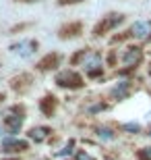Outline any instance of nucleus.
Returning a JSON list of instances; mask_svg holds the SVG:
<instances>
[{"instance_id": "nucleus-25", "label": "nucleus", "mask_w": 151, "mask_h": 160, "mask_svg": "<svg viewBox=\"0 0 151 160\" xmlns=\"http://www.w3.org/2000/svg\"><path fill=\"white\" fill-rule=\"evenodd\" d=\"M0 67H2V58H0Z\"/></svg>"}, {"instance_id": "nucleus-9", "label": "nucleus", "mask_w": 151, "mask_h": 160, "mask_svg": "<svg viewBox=\"0 0 151 160\" xmlns=\"http://www.w3.org/2000/svg\"><path fill=\"white\" fill-rule=\"evenodd\" d=\"M83 31H85V25L83 21H66L58 27V40L66 42V40H77V38L83 36Z\"/></svg>"}, {"instance_id": "nucleus-21", "label": "nucleus", "mask_w": 151, "mask_h": 160, "mask_svg": "<svg viewBox=\"0 0 151 160\" xmlns=\"http://www.w3.org/2000/svg\"><path fill=\"white\" fill-rule=\"evenodd\" d=\"M12 2H21V4H37V2H44V0H12Z\"/></svg>"}, {"instance_id": "nucleus-5", "label": "nucleus", "mask_w": 151, "mask_h": 160, "mask_svg": "<svg viewBox=\"0 0 151 160\" xmlns=\"http://www.w3.org/2000/svg\"><path fill=\"white\" fill-rule=\"evenodd\" d=\"M126 21V15L124 12H118V11H110L106 12L104 17L99 19L97 23L93 25L91 29V38L93 40H99V38H106L108 33H112L114 29H118L122 23Z\"/></svg>"}, {"instance_id": "nucleus-7", "label": "nucleus", "mask_w": 151, "mask_h": 160, "mask_svg": "<svg viewBox=\"0 0 151 160\" xmlns=\"http://www.w3.org/2000/svg\"><path fill=\"white\" fill-rule=\"evenodd\" d=\"M31 150V142L29 139H19V135H4L0 139V154H25V152H29Z\"/></svg>"}, {"instance_id": "nucleus-1", "label": "nucleus", "mask_w": 151, "mask_h": 160, "mask_svg": "<svg viewBox=\"0 0 151 160\" xmlns=\"http://www.w3.org/2000/svg\"><path fill=\"white\" fill-rule=\"evenodd\" d=\"M145 62V50L141 44H126L118 52V75H128V73H137L141 65Z\"/></svg>"}, {"instance_id": "nucleus-20", "label": "nucleus", "mask_w": 151, "mask_h": 160, "mask_svg": "<svg viewBox=\"0 0 151 160\" xmlns=\"http://www.w3.org/2000/svg\"><path fill=\"white\" fill-rule=\"evenodd\" d=\"M85 0H56V4L58 6H75V4H81Z\"/></svg>"}, {"instance_id": "nucleus-19", "label": "nucleus", "mask_w": 151, "mask_h": 160, "mask_svg": "<svg viewBox=\"0 0 151 160\" xmlns=\"http://www.w3.org/2000/svg\"><path fill=\"white\" fill-rule=\"evenodd\" d=\"M134 158L137 160H151V146H143L134 152Z\"/></svg>"}, {"instance_id": "nucleus-2", "label": "nucleus", "mask_w": 151, "mask_h": 160, "mask_svg": "<svg viewBox=\"0 0 151 160\" xmlns=\"http://www.w3.org/2000/svg\"><path fill=\"white\" fill-rule=\"evenodd\" d=\"M79 67H81L83 73H85V79H89V81H99L106 73V62H104L101 50L85 48V54H83Z\"/></svg>"}, {"instance_id": "nucleus-8", "label": "nucleus", "mask_w": 151, "mask_h": 160, "mask_svg": "<svg viewBox=\"0 0 151 160\" xmlns=\"http://www.w3.org/2000/svg\"><path fill=\"white\" fill-rule=\"evenodd\" d=\"M126 36H128V40H134L139 44L151 42V19H137L126 29Z\"/></svg>"}, {"instance_id": "nucleus-16", "label": "nucleus", "mask_w": 151, "mask_h": 160, "mask_svg": "<svg viewBox=\"0 0 151 160\" xmlns=\"http://www.w3.org/2000/svg\"><path fill=\"white\" fill-rule=\"evenodd\" d=\"M75 152H77V139H68L62 148L54 152V158H66V156H73Z\"/></svg>"}, {"instance_id": "nucleus-12", "label": "nucleus", "mask_w": 151, "mask_h": 160, "mask_svg": "<svg viewBox=\"0 0 151 160\" xmlns=\"http://www.w3.org/2000/svg\"><path fill=\"white\" fill-rule=\"evenodd\" d=\"M54 135V129L50 125H35L27 131V139L35 146H41V143H48Z\"/></svg>"}, {"instance_id": "nucleus-3", "label": "nucleus", "mask_w": 151, "mask_h": 160, "mask_svg": "<svg viewBox=\"0 0 151 160\" xmlns=\"http://www.w3.org/2000/svg\"><path fill=\"white\" fill-rule=\"evenodd\" d=\"M25 121H27L25 104H12V106L4 108V112H0V123L4 125L8 135H19Z\"/></svg>"}, {"instance_id": "nucleus-4", "label": "nucleus", "mask_w": 151, "mask_h": 160, "mask_svg": "<svg viewBox=\"0 0 151 160\" xmlns=\"http://www.w3.org/2000/svg\"><path fill=\"white\" fill-rule=\"evenodd\" d=\"M54 83H56V88L66 89V92H81V89H85V85H87V83H85V77H83L77 69H73V67H66V69L56 71Z\"/></svg>"}, {"instance_id": "nucleus-6", "label": "nucleus", "mask_w": 151, "mask_h": 160, "mask_svg": "<svg viewBox=\"0 0 151 160\" xmlns=\"http://www.w3.org/2000/svg\"><path fill=\"white\" fill-rule=\"evenodd\" d=\"M8 52L12 56H19L21 60H31L35 54L40 52V40L35 38H21L8 44Z\"/></svg>"}, {"instance_id": "nucleus-13", "label": "nucleus", "mask_w": 151, "mask_h": 160, "mask_svg": "<svg viewBox=\"0 0 151 160\" xmlns=\"http://www.w3.org/2000/svg\"><path fill=\"white\" fill-rule=\"evenodd\" d=\"M37 108H40V112L46 117V119H52L54 112H56V108H58V98L54 94H46L37 102Z\"/></svg>"}, {"instance_id": "nucleus-22", "label": "nucleus", "mask_w": 151, "mask_h": 160, "mask_svg": "<svg viewBox=\"0 0 151 160\" xmlns=\"http://www.w3.org/2000/svg\"><path fill=\"white\" fill-rule=\"evenodd\" d=\"M4 135H8V133H6V129H4V125L0 123V139H2V137H4Z\"/></svg>"}, {"instance_id": "nucleus-10", "label": "nucleus", "mask_w": 151, "mask_h": 160, "mask_svg": "<svg viewBox=\"0 0 151 160\" xmlns=\"http://www.w3.org/2000/svg\"><path fill=\"white\" fill-rule=\"evenodd\" d=\"M130 94H133V81L130 79H118L108 89V96L116 102H122V100H126V98H130Z\"/></svg>"}, {"instance_id": "nucleus-11", "label": "nucleus", "mask_w": 151, "mask_h": 160, "mask_svg": "<svg viewBox=\"0 0 151 160\" xmlns=\"http://www.w3.org/2000/svg\"><path fill=\"white\" fill-rule=\"evenodd\" d=\"M62 62H64V54H60V52H48L41 60L35 62V71H40V73L58 71V67H62Z\"/></svg>"}, {"instance_id": "nucleus-17", "label": "nucleus", "mask_w": 151, "mask_h": 160, "mask_svg": "<svg viewBox=\"0 0 151 160\" xmlns=\"http://www.w3.org/2000/svg\"><path fill=\"white\" fill-rule=\"evenodd\" d=\"M108 108H110V104H108V102L99 100V102H95V104H91V106H85V112L91 114V117H95V114L104 112V110H108Z\"/></svg>"}, {"instance_id": "nucleus-14", "label": "nucleus", "mask_w": 151, "mask_h": 160, "mask_svg": "<svg viewBox=\"0 0 151 160\" xmlns=\"http://www.w3.org/2000/svg\"><path fill=\"white\" fill-rule=\"evenodd\" d=\"M95 137H97L101 143H112L118 139V131L110 125H95Z\"/></svg>"}, {"instance_id": "nucleus-23", "label": "nucleus", "mask_w": 151, "mask_h": 160, "mask_svg": "<svg viewBox=\"0 0 151 160\" xmlns=\"http://www.w3.org/2000/svg\"><path fill=\"white\" fill-rule=\"evenodd\" d=\"M145 135H147V137H149V139H151V125H149V127H147V133H145Z\"/></svg>"}, {"instance_id": "nucleus-18", "label": "nucleus", "mask_w": 151, "mask_h": 160, "mask_svg": "<svg viewBox=\"0 0 151 160\" xmlns=\"http://www.w3.org/2000/svg\"><path fill=\"white\" fill-rule=\"evenodd\" d=\"M73 158L75 160H97L89 150H83V148H77V152L73 154Z\"/></svg>"}, {"instance_id": "nucleus-15", "label": "nucleus", "mask_w": 151, "mask_h": 160, "mask_svg": "<svg viewBox=\"0 0 151 160\" xmlns=\"http://www.w3.org/2000/svg\"><path fill=\"white\" fill-rule=\"evenodd\" d=\"M118 129L122 133H126V135H139L141 131H143V125L139 121H126V123H120L118 125Z\"/></svg>"}, {"instance_id": "nucleus-24", "label": "nucleus", "mask_w": 151, "mask_h": 160, "mask_svg": "<svg viewBox=\"0 0 151 160\" xmlns=\"http://www.w3.org/2000/svg\"><path fill=\"white\" fill-rule=\"evenodd\" d=\"M4 98H6L4 94H0V104H2V102H4Z\"/></svg>"}]
</instances>
